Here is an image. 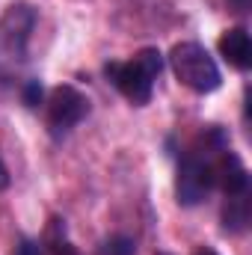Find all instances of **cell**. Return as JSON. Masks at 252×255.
<instances>
[{"mask_svg": "<svg viewBox=\"0 0 252 255\" xmlns=\"http://www.w3.org/2000/svg\"><path fill=\"white\" fill-rule=\"evenodd\" d=\"M163 71V54L157 48H142L130 63H107L104 74L130 104H148L154 80Z\"/></svg>", "mask_w": 252, "mask_h": 255, "instance_id": "cell-1", "label": "cell"}, {"mask_svg": "<svg viewBox=\"0 0 252 255\" xmlns=\"http://www.w3.org/2000/svg\"><path fill=\"white\" fill-rule=\"evenodd\" d=\"M169 63H172L175 77L193 92H214L220 86V68L199 42L175 45L169 54Z\"/></svg>", "mask_w": 252, "mask_h": 255, "instance_id": "cell-2", "label": "cell"}, {"mask_svg": "<svg viewBox=\"0 0 252 255\" xmlns=\"http://www.w3.org/2000/svg\"><path fill=\"white\" fill-rule=\"evenodd\" d=\"M214 184V172H211V163L199 154H187L181 163H178V175H175V196L184 208L199 205L208 190Z\"/></svg>", "mask_w": 252, "mask_h": 255, "instance_id": "cell-3", "label": "cell"}, {"mask_svg": "<svg viewBox=\"0 0 252 255\" xmlns=\"http://www.w3.org/2000/svg\"><path fill=\"white\" fill-rule=\"evenodd\" d=\"M89 116V98L74 89V86H57L51 92V101H48V125L54 130H68V128L80 125L83 119Z\"/></svg>", "mask_w": 252, "mask_h": 255, "instance_id": "cell-4", "label": "cell"}, {"mask_svg": "<svg viewBox=\"0 0 252 255\" xmlns=\"http://www.w3.org/2000/svg\"><path fill=\"white\" fill-rule=\"evenodd\" d=\"M33 24H36L33 6H27V3H12V6L6 9V15L0 18V39H3V45H6L9 54H15V57L24 54L27 39H30V33H33Z\"/></svg>", "mask_w": 252, "mask_h": 255, "instance_id": "cell-5", "label": "cell"}, {"mask_svg": "<svg viewBox=\"0 0 252 255\" xmlns=\"http://www.w3.org/2000/svg\"><path fill=\"white\" fill-rule=\"evenodd\" d=\"M211 172H214V181L223 187L226 196L250 193V172H247V166L241 163V157H238V154L226 151V154L211 166Z\"/></svg>", "mask_w": 252, "mask_h": 255, "instance_id": "cell-6", "label": "cell"}, {"mask_svg": "<svg viewBox=\"0 0 252 255\" xmlns=\"http://www.w3.org/2000/svg\"><path fill=\"white\" fill-rule=\"evenodd\" d=\"M220 54L226 57V63L247 71L252 65V39L244 27H232L220 36Z\"/></svg>", "mask_w": 252, "mask_h": 255, "instance_id": "cell-7", "label": "cell"}, {"mask_svg": "<svg viewBox=\"0 0 252 255\" xmlns=\"http://www.w3.org/2000/svg\"><path fill=\"white\" fill-rule=\"evenodd\" d=\"M250 223V193L229 196V205L223 211V226L226 232H244Z\"/></svg>", "mask_w": 252, "mask_h": 255, "instance_id": "cell-8", "label": "cell"}, {"mask_svg": "<svg viewBox=\"0 0 252 255\" xmlns=\"http://www.w3.org/2000/svg\"><path fill=\"white\" fill-rule=\"evenodd\" d=\"M57 229H60V220H51V229H48V244H51V253L54 255H77L71 250V244L65 241V232L63 238L57 235Z\"/></svg>", "mask_w": 252, "mask_h": 255, "instance_id": "cell-9", "label": "cell"}, {"mask_svg": "<svg viewBox=\"0 0 252 255\" xmlns=\"http://www.w3.org/2000/svg\"><path fill=\"white\" fill-rule=\"evenodd\" d=\"M104 255H136V244L125 235H116L104 244Z\"/></svg>", "mask_w": 252, "mask_h": 255, "instance_id": "cell-10", "label": "cell"}, {"mask_svg": "<svg viewBox=\"0 0 252 255\" xmlns=\"http://www.w3.org/2000/svg\"><path fill=\"white\" fill-rule=\"evenodd\" d=\"M24 104H27V107H39V104H42V83H39V80H30V83L24 86Z\"/></svg>", "mask_w": 252, "mask_h": 255, "instance_id": "cell-11", "label": "cell"}, {"mask_svg": "<svg viewBox=\"0 0 252 255\" xmlns=\"http://www.w3.org/2000/svg\"><path fill=\"white\" fill-rule=\"evenodd\" d=\"M15 255H42V247H39L36 241H21L18 250H15Z\"/></svg>", "mask_w": 252, "mask_h": 255, "instance_id": "cell-12", "label": "cell"}, {"mask_svg": "<svg viewBox=\"0 0 252 255\" xmlns=\"http://www.w3.org/2000/svg\"><path fill=\"white\" fill-rule=\"evenodd\" d=\"M6 187H9V172H6V166L0 160V190H6Z\"/></svg>", "mask_w": 252, "mask_h": 255, "instance_id": "cell-13", "label": "cell"}, {"mask_svg": "<svg viewBox=\"0 0 252 255\" xmlns=\"http://www.w3.org/2000/svg\"><path fill=\"white\" fill-rule=\"evenodd\" d=\"M196 255H220V253H217V250H208V247H205V250H199Z\"/></svg>", "mask_w": 252, "mask_h": 255, "instance_id": "cell-14", "label": "cell"}]
</instances>
